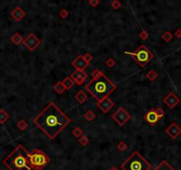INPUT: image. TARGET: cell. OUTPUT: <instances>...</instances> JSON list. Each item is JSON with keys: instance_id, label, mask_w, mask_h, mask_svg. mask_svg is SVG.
Returning <instances> with one entry per match:
<instances>
[{"instance_id": "cell-1", "label": "cell", "mask_w": 181, "mask_h": 170, "mask_svg": "<svg viewBox=\"0 0 181 170\" xmlns=\"http://www.w3.org/2000/svg\"><path fill=\"white\" fill-rule=\"evenodd\" d=\"M33 121L50 139H53L71 122V120L57 105L50 102Z\"/></svg>"}, {"instance_id": "cell-2", "label": "cell", "mask_w": 181, "mask_h": 170, "mask_svg": "<svg viewBox=\"0 0 181 170\" xmlns=\"http://www.w3.org/2000/svg\"><path fill=\"white\" fill-rule=\"evenodd\" d=\"M117 88V85L111 82L104 74L96 79H92L85 85V89L96 99L101 101L103 98L108 97L111 92Z\"/></svg>"}, {"instance_id": "cell-3", "label": "cell", "mask_w": 181, "mask_h": 170, "mask_svg": "<svg viewBox=\"0 0 181 170\" xmlns=\"http://www.w3.org/2000/svg\"><path fill=\"white\" fill-rule=\"evenodd\" d=\"M3 163L10 170H31L32 167L29 160V151L23 145H19L7 157Z\"/></svg>"}, {"instance_id": "cell-4", "label": "cell", "mask_w": 181, "mask_h": 170, "mask_svg": "<svg viewBox=\"0 0 181 170\" xmlns=\"http://www.w3.org/2000/svg\"><path fill=\"white\" fill-rule=\"evenodd\" d=\"M150 168V163L137 151H133L129 156V158L121 165L122 170H149Z\"/></svg>"}, {"instance_id": "cell-5", "label": "cell", "mask_w": 181, "mask_h": 170, "mask_svg": "<svg viewBox=\"0 0 181 170\" xmlns=\"http://www.w3.org/2000/svg\"><path fill=\"white\" fill-rule=\"evenodd\" d=\"M29 160L31 167L35 170H42L50 162L49 156L39 149H33L29 152Z\"/></svg>"}, {"instance_id": "cell-6", "label": "cell", "mask_w": 181, "mask_h": 170, "mask_svg": "<svg viewBox=\"0 0 181 170\" xmlns=\"http://www.w3.org/2000/svg\"><path fill=\"white\" fill-rule=\"evenodd\" d=\"M126 54L130 55L132 58L138 63V65L144 67L153 58H154V54H153L145 45H141L134 52H129L126 51Z\"/></svg>"}, {"instance_id": "cell-7", "label": "cell", "mask_w": 181, "mask_h": 170, "mask_svg": "<svg viewBox=\"0 0 181 170\" xmlns=\"http://www.w3.org/2000/svg\"><path fill=\"white\" fill-rule=\"evenodd\" d=\"M111 118H112L119 126H123L131 119V115L123 107H119L113 113Z\"/></svg>"}, {"instance_id": "cell-8", "label": "cell", "mask_w": 181, "mask_h": 170, "mask_svg": "<svg viewBox=\"0 0 181 170\" xmlns=\"http://www.w3.org/2000/svg\"><path fill=\"white\" fill-rule=\"evenodd\" d=\"M164 114V112L161 108H157L156 110L151 109L144 115V120L151 125H155L160 118H162Z\"/></svg>"}, {"instance_id": "cell-9", "label": "cell", "mask_w": 181, "mask_h": 170, "mask_svg": "<svg viewBox=\"0 0 181 170\" xmlns=\"http://www.w3.org/2000/svg\"><path fill=\"white\" fill-rule=\"evenodd\" d=\"M22 44L25 45V47L27 48V50L33 51H35L41 44V41L36 37V36L33 33L29 34L25 39H23Z\"/></svg>"}, {"instance_id": "cell-10", "label": "cell", "mask_w": 181, "mask_h": 170, "mask_svg": "<svg viewBox=\"0 0 181 170\" xmlns=\"http://www.w3.org/2000/svg\"><path fill=\"white\" fill-rule=\"evenodd\" d=\"M73 81L77 84V85H82L84 83V82L86 81L88 75L87 74L84 72V71H80V70H75L74 72L72 73L71 76H70Z\"/></svg>"}, {"instance_id": "cell-11", "label": "cell", "mask_w": 181, "mask_h": 170, "mask_svg": "<svg viewBox=\"0 0 181 170\" xmlns=\"http://www.w3.org/2000/svg\"><path fill=\"white\" fill-rule=\"evenodd\" d=\"M97 106H98L104 113H106L114 106V103L111 101V99H110L109 97H105L103 100L97 102Z\"/></svg>"}, {"instance_id": "cell-12", "label": "cell", "mask_w": 181, "mask_h": 170, "mask_svg": "<svg viewBox=\"0 0 181 170\" xmlns=\"http://www.w3.org/2000/svg\"><path fill=\"white\" fill-rule=\"evenodd\" d=\"M72 66L76 68V70L84 71L85 68L88 66V64L84 60L82 55H79L77 58L72 62Z\"/></svg>"}, {"instance_id": "cell-13", "label": "cell", "mask_w": 181, "mask_h": 170, "mask_svg": "<svg viewBox=\"0 0 181 170\" xmlns=\"http://www.w3.org/2000/svg\"><path fill=\"white\" fill-rule=\"evenodd\" d=\"M11 15H12V17L16 21H21L25 17L26 12L20 6H16L14 9L12 11Z\"/></svg>"}, {"instance_id": "cell-14", "label": "cell", "mask_w": 181, "mask_h": 170, "mask_svg": "<svg viewBox=\"0 0 181 170\" xmlns=\"http://www.w3.org/2000/svg\"><path fill=\"white\" fill-rule=\"evenodd\" d=\"M164 103L168 106L170 108H173L178 102V99L175 97V95L173 93H170L168 96H167L164 99H163Z\"/></svg>"}, {"instance_id": "cell-15", "label": "cell", "mask_w": 181, "mask_h": 170, "mask_svg": "<svg viewBox=\"0 0 181 170\" xmlns=\"http://www.w3.org/2000/svg\"><path fill=\"white\" fill-rule=\"evenodd\" d=\"M166 132L168 133L172 138H175L178 134H179V132H180V130H179V129L178 128V126L176 125V124H172L169 129H167L166 130Z\"/></svg>"}, {"instance_id": "cell-16", "label": "cell", "mask_w": 181, "mask_h": 170, "mask_svg": "<svg viewBox=\"0 0 181 170\" xmlns=\"http://www.w3.org/2000/svg\"><path fill=\"white\" fill-rule=\"evenodd\" d=\"M75 99L76 100L79 102V103H80V104H82V103H84L87 99H88V95L83 91V90H79L78 92H77V94L75 95Z\"/></svg>"}, {"instance_id": "cell-17", "label": "cell", "mask_w": 181, "mask_h": 170, "mask_svg": "<svg viewBox=\"0 0 181 170\" xmlns=\"http://www.w3.org/2000/svg\"><path fill=\"white\" fill-rule=\"evenodd\" d=\"M154 170H175L166 160H163Z\"/></svg>"}, {"instance_id": "cell-18", "label": "cell", "mask_w": 181, "mask_h": 170, "mask_svg": "<svg viewBox=\"0 0 181 170\" xmlns=\"http://www.w3.org/2000/svg\"><path fill=\"white\" fill-rule=\"evenodd\" d=\"M62 83L65 86V90H70L73 87L74 85V82L73 81V79L71 77H65L63 81H62Z\"/></svg>"}, {"instance_id": "cell-19", "label": "cell", "mask_w": 181, "mask_h": 170, "mask_svg": "<svg viewBox=\"0 0 181 170\" xmlns=\"http://www.w3.org/2000/svg\"><path fill=\"white\" fill-rule=\"evenodd\" d=\"M11 40H12V42L14 45H19L20 44H21V42H23V37H22V36L20 33H15L14 35L12 36Z\"/></svg>"}, {"instance_id": "cell-20", "label": "cell", "mask_w": 181, "mask_h": 170, "mask_svg": "<svg viewBox=\"0 0 181 170\" xmlns=\"http://www.w3.org/2000/svg\"><path fill=\"white\" fill-rule=\"evenodd\" d=\"M53 89H54L55 92H57L58 94H62L65 90V86L63 85L62 82H58L57 83L54 85Z\"/></svg>"}, {"instance_id": "cell-21", "label": "cell", "mask_w": 181, "mask_h": 170, "mask_svg": "<svg viewBox=\"0 0 181 170\" xmlns=\"http://www.w3.org/2000/svg\"><path fill=\"white\" fill-rule=\"evenodd\" d=\"M9 118V113L5 112L4 109H0V124H4Z\"/></svg>"}, {"instance_id": "cell-22", "label": "cell", "mask_w": 181, "mask_h": 170, "mask_svg": "<svg viewBox=\"0 0 181 170\" xmlns=\"http://www.w3.org/2000/svg\"><path fill=\"white\" fill-rule=\"evenodd\" d=\"M84 118L88 121H94V119L95 118V113L91 111V110H88L85 112V114H84Z\"/></svg>"}, {"instance_id": "cell-23", "label": "cell", "mask_w": 181, "mask_h": 170, "mask_svg": "<svg viewBox=\"0 0 181 170\" xmlns=\"http://www.w3.org/2000/svg\"><path fill=\"white\" fill-rule=\"evenodd\" d=\"M146 76H147V78H148L149 81L152 82V81H154V80L157 77V74L156 71H154V70H150V71H148V72L147 73Z\"/></svg>"}, {"instance_id": "cell-24", "label": "cell", "mask_w": 181, "mask_h": 170, "mask_svg": "<svg viewBox=\"0 0 181 170\" xmlns=\"http://www.w3.org/2000/svg\"><path fill=\"white\" fill-rule=\"evenodd\" d=\"M79 142H80V144L81 145L85 146V145H87L89 143V139H88V137L87 136L82 135V136L79 138Z\"/></svg>"}, {"instance_id": "cell-25", "label": "cell", "mask_w": 181, "mask_h": 170, "mask_svg": "<svg viewBox=\"0 0 181 170\" xmlns=\"http://www.w3.org/2000/svg\"><path fill=\"white\" fill-rule=\"evenodd\" d=\"M72 134H73L75 137L80 138V137L83 135V130L80 129V127H76L75 129L72 131Z\"/></svg>"}, {"instance_id": "cell-26", "label": "cell", "mask_w": 181, "mask_h": 170, "mask_svg": "<svg viewBox=\"0 0 181 170\" xmlns=\"http://www.w3.org/2000/svg\"><path fill=\"white\" fill-rule=\"evenodd\" d=\"M27 126H29V124H27V122L25 120H20L17 123V127L19 128L20 130H25L27 128Z\"/></svg>"}, {"instance_id": "cell-27", "label": "cell", "mask_w": 181, "mask_h": 170, "mask_svg": "<svg viewBox=\"0 0 181 170\" xmlns=\"http://www.w3.org/2000/svg\"><path fill=\"white\" fill-rule=\"evenodd\" d=\"M101 75H103V72H102V71H100L99 69H95L92 72V74H91V77L93 79H96V78L100 77Z\"/></svg>"}, {"instance_id": "cell-28", "label": "cell", "mask_w": 181, "mask_h": 170, "mask_svg": "<svg viewBox=\"0 0 181 170\" xmlns=\"http://www.w3.org/2000/svg\"><path fill=\"white\" fill-rule=\"evenodd\" d=\"M117 147L120 151H126L127 149V145L125 143L124 141H120L118 143V145H117Z\"/></svg>"}, {"instance_id": "cell-29", "label": "cell", "mask_w": 181, "mask_h": 170, "mask_svg": "<svg viewBox=\"0 0 181 170\" xmlns=\"http://www.w3.org/2000/svg\"><path fill=\"white\" fill-rule=\"evenodd\" d=\"M105 64L108 67H113L115 66V60L112 58H108L105 61Z\"/></svg>"}, {"instance_id": "cell-30", "label": "cell", "mask_w": 181, "mask_h": 170, "mask_svg": "<svg viewBox=\"0 0 181 170\" xmlns=\"http://www.w3.org/2000/svg\"><path fill=\"white\" fill-rule=\"evenodd\" d=\"M110 5H111V7H113L114 9L117 10V9H119L121 7V3L117 1V0H114V1H112L110 3Z\"/></svg>"}, {"instance_id": "cell-31", "label": "cell", "mask_w": 181, "mask_h": 170, "mask_svg": "<svg viewBox=\"0 0 181 170\" xmlns=\"http://www.w3.org/2000/svg\"><path fill=\"white\" fill-rule=\"evenodd\" d=\"M83 59H84V60L88 63V64H89L90 63V61L93 60V57H92V55L90 54V53H86L84 56H83Z\"/></svg>"}, {"instance_id": "cell-32", "label": "cell", "mask_w": 181, "mask_h": 170, "mask_svg": "<svg viewBox=\"0 0 181 170\" xmlns=\"http://www.w3.org/2000/svg\"><path fill=\"white\" fill-rule=\"evenodd\" d=\"M139 36H140V38H142V40H146V39L148 38V34L147 31L142 30V32H141L140 34H139Z\"/></svg>"}, {"instance_id": "cell-33", "label": "cell", "mask_w": 181, "mask_h": 170, "mask_svg": "<svg viewBox=\"0 0 181 170\" xmlns=\"http://www.w3.org/2000/svg\"><path fill=\"white\" fill-rule=\"evenodd\" d=\"M68 12H67V10H65V9H62L61 11H60V12H59V15H60V17L61 18H63V19H65L67 16H68Z\"/></svg>"}, {"instance_id": "cell-34", "label": "cell", "mask_w": 181, "mask_h": 170, "mask_svg": "<svg viewBox=\"0 0 181 170\" xmlns=\"http://www.w3.org/2000/svg\"><path fill=\"white\" fill-rule=\"evenodd\" d=\"M99 1L98 0H90V1L88 2V4L92 6V7H96L97 5H99Z\"/></svg>"}, {"instance_id": "cell-35", "label": "cell", "mask_w": 181, "mask_h": 170, "mask_svg": "<svg viewBox=\"0 0 181 170\" xmlns=\"http://www.w3.org/2000/svg\"><path fill=\"white\" fill-rule=\"evenodd\" d=\"M163 38L165 41H169V40L171 38V35H170L169 33H165V34L163 36Z\"/></svg>"}, {"instance_id": "cell-36", "label": "cell", "mask_w": 181, "mask_h": 170, "mask_svg": "<svg viewBox=\"0 0 181 170\" xmlns=\"http://www.w3.org/2000/svg\"><path fill=\"white\" fill-rule=\"evenodd\" d=\"M110 170H118V168H117L116 167H111V168H110Z\"/></svg>"}]
</instances>
